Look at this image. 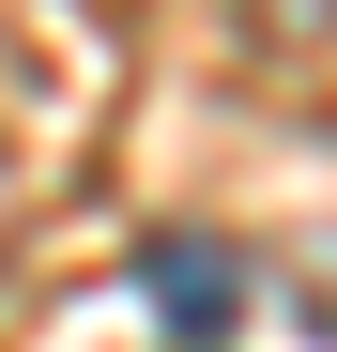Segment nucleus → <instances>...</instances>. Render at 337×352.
<instances>
[{
	"label": "nucleus",
	"instance_id": "f257e3e1",
	"mask_svg": "<svg viewBox=\"0 0 337 352\" xmlns=\"http://www.w3.org/2000/svg\"><path fill=\"white\" fill-rule=\"evenodd\" d=\"M138 291H153V322L184 337V352H215L230 307H246V261L215 245V230H153V245H138Z\"/></svg>",
	"mask_w": 337,
	"mask_h": 352
}]
</instances>
